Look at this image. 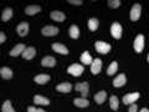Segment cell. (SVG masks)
I'll use <instances>...</instances> for the list:
<instances>
[{"label":"cell","instance_id":"6da1fadb","mask_svg":"<svg viewBox=\"0 0 149 112\" xmlns=\"http://www.w3.org/2000/svg\"><path fill=\"white\" fill-rule=\"evenodd\" d=\"M67 72L73 75V76H81L83 72V66L80 64H73L67 69Z\"/></svg>","mask_w":149,"mask_h":112},{"label":"cell","instance_id":"7a4b0ae2","mask_svg":"<svg viewBox=\"0 0 149 112\" xmlns=\"http://www.w3.org/2000/svg\"><path fill=\"white\" fill-rule=\"evenodd\" d=\"M111 32L114 39H119V37L122 36V26H120L119 22H113V24H112Z\"/></svg>","mask_w":149,"mask_h":112},{"label":"cell","instance_id":"3957f363","mask_svg":"<svg viewBox=\"0 0 149 112\" xmlns=\"http://www.w3.org/2000/svg\"><path fill=\"white\" fill-rule=\"evenodd\" d=\"M141 11H142V6L139 4L133 5L132 10H130V20L132 21H137L139 18H141Z\"/></svg>","mask_w":149,"mask_h":112},{"label":"cell","instance_id":"277c9868","mask_svg":"<svg viewBox=\"0 0 149 112\" xmlns=\"http://www.w3.org/2000/svg\"><path fill=\"white\" fill-rule=\"evenodd\" d=\"M138 99H139V93H138V92L128 93V95H124V96H123V104H124V105H132V104H134V102H136Z\"/></svg>","mask_w":149,"mask_h":112},{"label":"cell","instance_id":"5b68a950","mask_svg":"<svg viewBox=\"0 0 149 112\" xmlns=\"http://www.w3.org/2000/svg\"><path fill=\"white\" fill-rule=\"evenodd\" d=\"M96 50L101 54H107L111 50V45L104 43V41H97L96 43Z\"/></svg>","mask_w":149,"mask_h":112},{"label":"cell","instance_id":"8992f818","mask_svg":"<svg viewBox=\"0 0 149 112\" xmlns=\"http://www.w3.org/2000/svg\"><path fill=\"white\" fill-rule=\"evenodd\" d=\"M144 49V36L143 35H138L134 40V50L137 52H142Z\"/></svg>","mask_w":149,"mask_h":112},{"label":"cell","instance_id":"52a82bcc","mask_svg":"<svg viewBox=\"0 0 149 112\" xmlns=\"http://www.w3.org/2000/svg\"><path fill=\"white\" fill-rule=\"evenodd\" d=\"M77 91L81 92V95L83 99H86L87 95H88V82H81V83H77L76 86H74Z\"/></svg>","mask_w":149,"mask_h":112},{"label":"cell","instance_id":"ba28073f","mask_svg":"<svg viewBox=\"0 0 149 112\" xmlns=\"http://www.w3.org/2000/svg\"><path fill=\"white\" fill-rule=\"evenodd\" d=\"M42 34L45 36H55V35H57L58 34V29L56 26H45L44 29H42Z\"/></svg>","mask_w":149,"mask_h":112},{"label":"cell","instance_id":"9c48e42d","mask_svg":"<svg viewBox=\"0 0 149 112\" xmlns=\"http://www.w3.org/2000/svg\"><path fill=\"white\" fill-rule=\"evenodd\" d=\"M16 31L20 36H25L29 32V24L27 22H20L16 27Z\"/></svg>","mask_w":149,"mask_h":112},{"label":"cell","instance_id":"30bf717a","mask_svg":"<svg viewBox=\"0 0 149 112\" xmlns=\"http://www.w3.org/2000/svg\"><path fill=\"white\" fill-rule=\"evenodd\" d=\"M101 69H102V61L100 59H96V60H93V62L91 65V71L93 75H97V74H100L101 71Z\"/></svg>","mask_w":149,"mask_h":112},{"label":"cell","instance_id":"8fae6325","mask_svg":"<svg viewBox=\"0 0 149 112\" xmlns=\"http://www.w3.org/2000/svg\"><path fill=\"white\" fill-rule=\"evenodd\" d=\"M52 49H54V51H56L57 54H61V55H67V54H68L67 48H66L65 45L60 44V43L54 44V45H52Z\"/></svg>","mask_w":149,"mask_h":112},{"label":"cell","instance_id":"7c38bea8","mask_svg":"<svg viewBox=\"0 0 149 112\" xmlns=\"http://www.w3.org/2000/svg\"><path fill=\"white\" fill-rule=\"evenodd\" d=\"M41 65L45 67H54L56 65V60H55V57H52V56H46V57L42 59Z\"/></svg>","mask_w":149,"mask_h":112},{"label":"cell","instance_id":"4fadbf2b","mask_svg":"<svg viewBox=\"0 0 149 112\" xmlns=\"http://www.w3.org/2000/svg\"><path fill=\"white\" fill-rule=\"evenodd\" d=\"M125 85V75L124 74H119L113 81V86L114 87H122Z\"/></svg>","mask_w":149,"mask_h":112},{"label":"cell","instance_id":"5bb4252c","mask_svg":"<svg viewBox=\"0 0 149 112\" xmlns=\"http://www.w3.org/2000/svg\"><path fill=\"white\" fill-rule=\"evenodd\" d=\"M71 88H72V85L70 82H62V83H60V85L56 86V90L60 91V92H70L71 91Z\"/></svg>","mask_w":149,"mask_h":112},{"label":"cell","instance_id":"9a60e30c","mask_svg":"<svg viewBox=\"0 0 149 112\" xmlns=\"http://www.w3.org/2000/svg\"><path fill=\"white\" fill-rule=\"evenodd\" d=\"M35 54H36L35 48H26L25 51L22 52V57L26 59V60H31V59H34Z\"/></svg>","mask_w":149,"mask_h":112},{"label":"cell","instance_id":"2e32d148","mask_svg":"<svg viewBox=\"0 0 149 112\" xmlns=\"http://www.w3.org/2000/svg\"><path fill=\"white\" fill-rule=\"evenodd\" d=\"M25 46L24 45H22V44H17L16 46H15V48H14L11 51H10V55L11 56H19V55H22V52H24V51H25Z\"/></svg>","mask_w":149,"mask_h":112},{"label":"cell","instance_id":"e0dca14e","mask_svg":"<svg viewBox=\"0 0 149 112\" xmlns=\"http://www.w3.org/2000/svg\"><path fill=\"white\" fill-rule=\"evenodd\" d=\"M34 102L36 105H42V106H47L50 104L49 99H46V97H44V96H40V95H36L34 97Z\"/></svg>","mask_w":149,"mask_h":112},{"label":"cell","instance_id":"ac0fdd59","mask_svg":"<svg viewBox=\"0 0 149 112\" xmlns=\"http://www.w3.org/2000/svg\"><path fill=\"white\" fill-rule=\"evenodd\" d=\"M35 82L37 83H40V85H44V83H46L49 80H50V76L49 75H44V74H40V75H37V76H35Z\"/></svg>","mask_w":149,"mask_h":112},{"label":"cell","instance_id":"d6986e66","mask_svg":"<svg viewBox=\"0 0 149 112\" xmlns=\"http://www.w3.org/2000/svg\"><path fill=\"white\" fill-rule=\"evenodd\" d=\"M81 62H83L85 65H92L93 60H92V57H91V55H90L88 51H85V52L81 55Z\"/></svg>","mask_w":149,"mask_h":112},{"label":"cell","instance_id":"ffe728a7","mask_svg":"<svg viewBox=\"0 0 149 112\" xmlns=\"http://www.w3.org/2000/svg\"><path fill=\"white\" fill-rule=\"evenodd\" d=\"M51 19L55 21H63L65 20V14L61 13V11H57V10H55L51 13Z\"/></svg>","mask_w":149,"mask_h":112},{"label":"cell","instance_id":"44dd1931","mask_svg":"<svg viewBox=\"0 0 149 112\" xmlns=\"http://www.w3.org/2000/svg\"><path fill=\"white\" fill-rule=\"evenodd\" d=\"M40 11H41V8L37 5H30L25 9V13L27 15H35L36 13H40Z\"/></svg>","mask_w":149,"mask_h":112},{"label":"cell","instance_id":"7402d4cb","mask_svg":"<svg viewBox=\"0 0 149 112\" xmlns=\"http://www.w3.org/2000/svg\"><path fill=\"white\" fill-rule=\"evenodd\" d=\"M106 97H107V93L106 91H100L98 93H96L95 95V101L97 102V104H103L104 100H106Z\"/></svg>","mask_w":149,"mask_h":112},{"label":"cell","instance_id":"603a6c76","mask_svg":"<svg viewBox=\"0 0 149 112\" xmlns=\"http://www.w3.org/2000/svg\"><path fill=\"white\" fill-rule=\"evenodd\" d=\"M0 74H1V77L5 78V80H9V78L13 77V71L9 67H3L0 70Z\"/></svg>","mask_w":149,"mask_h":112},{"label":"cell","instance_id":"cb8c5ba5","mask_svg":"<svg viewBox=\"0 0 149 112\" xmlns=\"http://www.w3.org/2000/svg\"><path fill=\"white\" fill-rule=\"evenodd\" d=\"M73 104L76 105L77 107H80V108H85V107H87L88 106V104H90V102H88L86 99H74V101H73Z\"/></svg>","mask_w":149,"mask_h":112},{"label":"cell","instance_id":"d4e9b609","mask_svg":"<svg viewBox=\"0 0 149 112\" xmlns=\"http://www.w3.org/2000/svg\"><path fill=\"white\" fill-rule=\"evenodd\" d=\"M70 36L72 37V39H78V36H80V30H78V27L76 25H72L71 27H70Z\"/></svg>","mask_w":149,"mask_h":112},{"label":"cell","instance_id":"484cf974","mask_svg":"<svg viewBox=\"0 0 149 112\" xmlns=\"http://www.w3.org/2000/svg\"><path fill=\"white\" fill-rule=\"evenodd\" d=\"M117 69H118L117 61H113V62H112L109 66H108V69H107V74H108L109 76H112V75H114L116 72H117Z\"/></svg>","mask_w":149,"mask_h":112},{"label":"cell","instance_id":"4316f807","mask_svg":"<svg viewBox=\"0 0 149 112\" xmlns=\"http://www.w3.org/2000/svg\"><path fill=\"white\" fill-rule=\"evenodd\" d=\"M88 27H90L91 31H96L97 27H98V20L95 19V18L90 19V20H88Z\"/></svg>","mask_w":149,"mask_h":112},{"label":"cell","instance_id":"83f0119b","mask_svg":"<svg viewBox=\"0 0 149 112\" xmlns=\"http://www.w3.org/2000/svg\"><path fill=\"white\" fill-rule=\"evenodd\" d=\"M11 16H13V10L10 8H8V9H5V10L3 11L1 19H3V21H8V20H10Z\"/></svg>","mask_w":149,"mask_h":112},{"label":"cell","instance_id":"f1b7e54d","mask_svg":"<svg viewBox=\"0 0 149 112\" xmlns=\"http://www.w3.org/2000/svg\"><path fill=\"white\" fill-rule=\"evenodd\" d=\"M1 111L3 112H15L14 111V108H13V105H11V102L10 101H5L3 104V107H1Z\"/></svg>","mask_w":149,"mask_h":112},{"label":"cell","instance_id":"f546056e","mask_svg":"<svg viewBox=\"0 0 149 112\" xmlns=\"http://www.w3.org/2000/svg\"><path fill=\"white\" fill-rule=\"evenodd\" d=\"M109 102H111V108L112 110H118V99L116 96H111L109 99Z\"/></svg>","mask_w":149,"mask_h":112},{"label":"cell","instance_id":"4dcf8cb0","mask_svg":"<svg viewBox=\"0 0 149 112\" xmlns=\"http://www.w3.org/2000/svg\"><path fill=\"white\" fill-rule=\"evenodd\" d=\"M108 5H109V8H113V9L119 8L120 1H119V0H109V1H108Z\"/></svg>","mask_w":149,"mask_h":112},{"label":"cell","instance_id":"1f68e13d","mask_svg":"<svg viewBox=\"0 0 149 112\" xmlns=\"http://www.w3.org/2000/svg\"><path fill=\"white\" fill-rule=\"evenodd\" d=\"M137 111H138V107H137L136 104H132L129 106V111L128 112H137Z\"/></svg>","mask_w":149,"mask_h":112},{"label":"cell","instance_id":"d6a6232c","mask_svg":"<svg viewBox=\"0 0 149 112\" xmlns=\"http://www.w3.org/2000/svg\"><path fill=\"white\" fill-rule=\"evenodd\" d=\"M70 4H73V5H81V4L83 3L82 0H68Z\"/></svg>","mask_w":149,"mask_h":112},{"label":"cell","instance_id":"836d02e7","mask_svg":"<svg viewBox=\"0 0 149 112\" xmlns=\"http://www.w3.org/2000/svg\"><path fill=\"white\" fill-rule=\"evenodd\" d=\"M5 34L4 32H0V43H5Z\"/></svg>","mask_w":149,"mask_h":112},{"label":"cell","instance_id":"e575fe53","mask_svg":"<svg viewBox=\"0 0 149 112\" xmlns=\"http://www.w3.org/2000/svg\"><path fill=\"white\" fill-rule=\"evenodd\" d=\"M27 112H37V110L35 108L34 106H30L29 108H27Z\"/></svg>","mask_w":149,"mask_h":112},{"label":"cell","instance_id":"d590c367","mask_svg":"<svg viewBox=\"0 0 149 112\" xmlns=\"http://www.w3.org/2000/svg\"><path fill=\"white\" fill-rule=\"evenodd\" d=\"M141 112H149V110H148V108H142Z\"/></svg>","mask_w":149,"mask_h":112},{"label":"cell","instance_id":"8d00e7d4","mask_svg":"<svg viewBox=\"0 0 149 112\" xmlns=\"http://www.w3.org/2000/svg\"><path fill=\"white\" fill-rule=\"evenodd\" d=\"M37 112H46V111H44V110H41V108H39V110H37Z\"/></svg>","mask_w":149,"mask_h":112},{"label":"cell","instance_id":"74e56055","mask_svg":"<svg viewBox=\"0 0 149 112\" xmlns=\"http://www.w3.org/2000/svg\"><path fill=\"white\" fill-rule=\"evenodd\" d=\"M148 62H149V55H148Z\"/></svg>","mask_w":149,"mask_h":112}]
</instances>
